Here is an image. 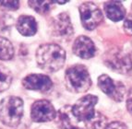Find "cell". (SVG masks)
<instances>
[{"label": "cell", "mask_w": 132, "mask_h": 129, "mask_svg": "<svg viewBox=\"0 0 132 129\" xmlns=\"http://www.w3.org/2000/svg\"><path fill=\"white\" fill-rule=\"evenodd\" d=\"M35 57L41 69L46 72H56L66 62V52L56 44H45L38 47Z\"/></svg>", "instance_id": "6da1fadb"}, {"label": "cell", "mask_w": 132, "mask_h": 129, "mask_svg": "<svg viewBox=\"0 0 132 129\" xmlns=\"http://www.w3.org/2000/svg\"><path fill=\"white\" fill-rule=\"evenodd\" d=\"M92 83L90 72L83 65L71 66L65 72V85L70 92L84 93L90 90Z\"/></svg>", "instance_id": "7a4b0ae2"}, {"label": "cell", "mask_w": 132, "mask_h": 129, "mask_svg": "<svg viewBox=\"0 0 132 129\" xmlns=\"http://www.w3.org/2000/svg\"><path fill=\"white\" fill-rule=\"evenodd\" d=\"M23 116V101L19 97L9 96L0 101V121L5 125H19Z\"/></svg>", "instance_id": "3957f363"}, {"label": "cell", "mask_w": 132, "mask_h": 129, "mask_svg": "<svg viewBox=\"0 0 132 129\" xmlns=\"http://www.w3.org/2000/svg\"><path fill=\"white\" fill-rule=\"evenodd\" d=\"M105 64L116 72L132 76V47L111 52Z\"/></svg>", "instance_id": "277c9868"}, {"label": "cell", "mask_w": 132, "mask_h": 129, "mask_svg": "<svg viewBox=\"0 0 132 129\" xmlns=\"http://www.w3.org/2000/svg\"><path fill=\"white\" fill-rule=\"evenodd\" d=\"M98 102V97L93 94L85 95L79 99L72 106L71 111L74 118L84 124L89 122L96 114L94 107Z\"/></svg>", "instance_id": "5b68a950"}, {"label": "cell", "mask_w": 132, "mask_h": 129, "mask_svg": "<svg viewBox=\"0 0 132 129\" xmlns=\"http://www.w3.org/2000/svg\"><path fill=\"white\" fill-rule=\"evenodd\" d=\"M80 21L87 31H93L104 21V14L93 2H84L79 7Z\"/></svg>", "instance_id": "8992f818"}, {"label": "cell", "mask_w": 132, "mask_h": 129, "mask_svg": "<svg viewBox=\"0 0 132 129\" xmlns=\"http://www.w3.org/2000/svg\"><path fill=\"white\" fill-rule=\"evenodd\" d=\"M99 89L113 101L121 102L126 96V86L121 81H116L106 74H102L97 80Z\"/></svg>", "instance_id": "52a82bcc"}, {"label": "cell", "mask_w": 132, "mask_h": 129, "mask_svg": "<svg viewBox=\"0 0 132 129\" xmlns=\"http://www.w3.org/2000/svg\"><path fill=\"white\" fill-rule=\"evenodd\" d=\"M51 32L55 38L62 41L71 39L74 33V28L68 13L62 12L54 18L51 24Z\"/></svg>", "instance_id": "ba28073f"}, {"label": "cell", "mask_w": 132, "mask_h": 129, "mask_svg": "<svg viewBox=\"0 0 132 129\" xmlns=\"http://www.w3.org/2000/svg\"><path fill=\"white\" fill-rule=\"evenodd\" d=\"M31 117L33 122L46 123L56 117V112L53 104L47 100H39L31 106Z\"/></svg>", "instance_id": "9c48e42d"}, {"label": "cell", "mask_w": 132, "mask_h": 129, "mask_svg": "<svg viewBox=\"0 0 132 129\" xmlns=\"http://www.w3.org/2000/svg\"><path fill=\"white\" fill-rule=\"evenodd\" d=\"M22 86L29 90L46 92L53 88L52 79L44 74H30L22 79Z\"/></svg>", "instance_id": "30bf717a"}, {"label": "cell", "mask_w": 132, "mask_h": 129, "mask_svg": "<svg viewBox=\"0 0 132 129\" xmlns=\"http://www.w3.org/2000/svg\"><path fill=\"white\" fill-rule=\"evenodd\" d=\"M74 55L82 59H90L96 55V47L90 38L80 35L76 38L72 46Z\"/></svg>", "instance_id": "8fae6325"}, {"label": "cell", "mask_w": 132, "mask_h": 129, "mask_svg": "<svg viewBox=\"0 0 132 129\" xmlns=\"http://www.w3.org/2000/svg\"><path fill=\"white\" fill-rule=\"evenodd\" d=\"M104 11L106 17L114 22L121 21L127 17V10L119 1H107L104 4Z\"/></svg>", "instance_id": "7c38bea8"}, {"label": "cell", "mask_w": 132, "mask_h": 129, "mask_svg": "<svg viewBox=\"0 0 132 129\" xmlns=\"http://www.w3.org/2000/svg\"><path fill=\"white\" fill-rule=\"evenodd\" d=\"M16 28L23 36H32L37 32L38 25L33 17L22 15L17 20Z\"/></svg>", "instance_id": "4fadbf2b"}, {"label": "cell", "mask_w": 132, "mask_h": 129, "mask_svg": "<svg viewBox=\"0 0 132 129\" xmlns=\"http://www.w3.org/2000/svg\"><path fill=\"white\" fill-rule=\"evenodd\" d=\"M71 106L68 105L62 109L59 110V112L56 114V123L58 127L61 129H70L74 127L72 125V121L70 119V114H72Z\"/></svg>", "instance_id": "5bb4252c"}, {"label": "cell", "mask_w": 132, "mask_h": 129, "mask_svg": "<svg viewBox=\"0 0 132 129\" xmlns=\"http://www.w3.org/2000/svg\"><path fill=\"white\" fill-rule=\"evenodd\" d=\"M14 55V48L10 41L0 37V60H10Z\"/></svg>", "instance_id": "9a60e30c"}, {"label": "cell", "mask_w": 132, "mask_h": 129, "mask_svg": "<svg viewBox=\"0 0 132 129\" xmlns=\"http://www.w3.org/2000/svg\"><path fill=\"white\" fill-rule=\"evenodd\" d=\"M55 2L52 1H36V0H31L29 1L28 5L34 11H36L37 13L41 14V15H44V14L48 13L49 11L52 9L53 5Z\"/></svg>", "instance_id": "2e32d148"}, {"label": "cell", "mask_w": 132, "mask_h": 129, "mask_svg": "<svg viewBox=\"0 0 132 129\" xmlns=\"http://www.w3.org/2000/svg\"><path fill=\"white\" fill-rule=\"evenodd\" d=\"M12 82V74L10 70L3 65H0V92L7 90Z\"/></svg>", "instance_id": "e0dca14e"}, {"label": "cell", "mask_w": 132, "mask_h": 129, "mask_svg": "<svg viewBox=\"0 0 132 129\" xmlns=\"http://www.w3.org/2000/svg\"><path fill=\"white\" fill-rule=\"evenodd\" d=\"M106 118L105 116L103 115L101 113L96 112V114L94 115L92 120H90L89 122L85 123V125L88 127L89 129H100V128H104V125L106 123Z\"/></svg>", "instance_id": "ac0fdd59"}, {"label": "cell", "mask_w": 132, "mask_h": 129, "mask_svg": "<svg viewBox=\"0 0 132 129\" xmlns=\"http://www.w3.org/2000/svg\"><path fill=\"white\" fill-rule=\"evenodd\" d=\"M20 7L19 1H2L0 2V7L5 10H17Z\"/></svg>", "instance_id": "d6986e66"}, {"label": "cell", "mask_w": 132, "mask_h": 129, "mask_svg": "<svg viewBox=\"0 0 132 129\" xmlns=\"http://www.w3.org/2000/svg\"><path fill=\"white\" fill-rule=\"evenodd\" d=\"M124 31L129 36H132V12L129 15H127L123 23Z\"/></svg>", "instance_id": "ffe728a7"}, {"label": "cell", "mask_w": 132, "mask_h": 129, "mask_svg": "<svg viewBox=\"0 0 132 129\" xmlns=\"http://www.w3.org/2000/svg\"><path fill=\"white\" fill-rule=\"evenodd\" d=\"M103 129H128V126L123 122L114 121V122H111L106 125H104V127Z\"/></svg>", "instance_id": "44dd1931"}, {"label": "cell", "mask_w": 132, "mask_h": 129, "mask_svg": "<svg viewBox=\"0 0 132 129\" xmlns=\"http://www.w3.org/2000/svg\"><path fill=\"white\" fill-rule=\"evenodd\" d=\"M126 107L129 114L132 116V88L128 90V96H127V100H126Z\"/></svg>", "instance_id": "7402d4cb"}, {"label": "cell", "mask_w": 132, "mask_h": 129, "mask_svg": "<svg viewBox=\"0 0 132 129\" xmlns=\"http://www.w3.org/2000/svg\"><path fill=\"white\" fill-rule=\"evenodd\" d=\"M70 129H82V128H79V127H77V126H74V127H72V128H70Z\"/></svg>", "instance_id": "603a6c76"}, {"label": "cell", "mask_w": 132, "mask_h": 129, "mask_svg": "<svg viewBox=\"0 0 132 129\" xmlns=\"http://www.w3.org/2000/svg\"><path fill=\"white\" fill-rule=\"evenodd\" d=\"M131 9H132V5H131Z\"/></svg>", "instance_id": "cb8c5ba5"}]
</instances>
